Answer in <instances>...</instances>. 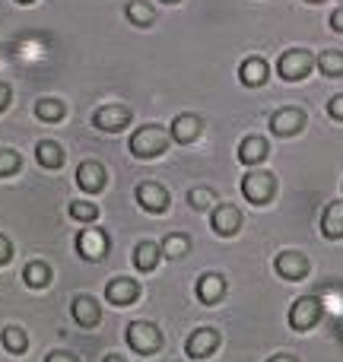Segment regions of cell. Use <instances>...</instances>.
I'll list each match as a JSON object with an SVG mask.
<instances>
[{"mask_svg":"<svg viewBox=\"0 0 343 362\" xmlns=\"http://www.w3.org/2000/svg\"><path fill=\"white\" fill-rule=\"evenodd\" d=\"M169 144H172L169 127H163V124H144V127H137V131L131 134V140H127V146H131V153L137 159L163 156V153L169 150Z\"/></svg>","mask_w":343,"mask_h":362,"instance_id":"1","label":"cell"},{"mask_svg":"<svg viewBox=\"0 0 343 362\" xmlns=\"http://www.w3.org/2000/svg\"><path fill=\"white\" fill-rule=\"evenodd\" d=\"M124 337H127V346H131L137 356H153V353H159L165 344L163 331H159L153 321H131Z\"/></svg>","mask_w":343,"mask_h":362,"instance_id":"2","label":"cell"},{"mask_svg":"<svg viewBox=\"0 0 343 362\" xmlns=\"http://www.w3.org/2000/svg\"><path fill=\"white\" fill-rule=\"evenodd\" d=\"M312 70H315V54L308 48H286L280 54V61H277V74H280V80H286V83L306 80Z\"/></svg>","mask_w":343,"mask_h":362,"instance_id":"3","label":"cell"},{"mask_svg":"<svg viewBox=\"0 0 343 362\" xmlns=\"http://www.w3.org/2000/svg\"><path fill=\"white\" fill-rule=\"evenodd\" d=\"M242 194H245V200L248 204H255V206H264V204H270L274 200V194H277V178H274V172H264V169H251L248 175L242 178Z\"/></svg>","mask_w":343,"mask_h":362,"instance_id":"4","label":"cell"},{"mask_svg":"<svg viewBox=\"0 0 343 362\" xmlns=\"http://www.w3.org/2000/svg\"><path fill=\"white\" fill-rule=\"evenodd\" d=\"M321 318H325V305H321V299H315V296L296 299L293 305H289V315H286L293 331H312Z\"/></svg>","mask_w":343,"mask_h":362,"instance_id":"5","label":"cell"},{"mask_svg":"<svg viewBox=\"0 0 343 362\" xmlns=\"http://www.w3.org/2000/svg\"><path fill=\"white\" fill-rule=\"evenodd\" d=\"M134 197H137L140 210L153 213V216H159V213H165L172 206V194L165 191L159 181H140L137 191H134Z\"/></svg>","mask_w":343,"mask_h":362,"instance_id":"6","label":"cell"},{"mask_svg":"<svg viewBox=\"0 0 343 362\" xmlns=\"http://www.w3.org/2000/svg\"><path fill=\"white\" fill-rule=\"evenodd\" d=\"M219 344H223V334L216 327H197L194 334H187L185 353H187V359H210L219 350Z\"/></svg>","mask_w":343,"mask_h":362,"instance_id":"7","label":"cell"},{"mask_svg":"<svg viewBox=\"0 0 343 362\" xmlns=\"http://www.w3.org/2000/svg\"><path fill=\"white\" fill-rule=\"evenodd\" d=\"M306 121L308 118L302 108H293V105L277 108V112L270 115V134H274V137H296V134L306 131Z\"/></svg>","mask_w":343,"mask_h":362,"instance_id":"8","label":"cell"},{"mask_svg":"<svg viewBox=\"0 0 343 362\" xmlns=\"http://www.w3.org/2000/svg\"><path fill=\"white\" fill-rule=\"evenodd\" d=\"M76 255H80L83 261H102V257L108 255V235H105V229H99V226H89V229H83L80 235H76Z\"/></svg>","mask_w":343,"mask_h":362,"instance_id":"9","label":"cell"},{"mask_svg":"<svg viewBox=\"0 0 343 362\" xmlns=\"http://www.w3.org/2000/svg\"><path fill=\"white\" fill-rule=\"evenodd\" d=\"M131 118H134L131 108H127V105H118V102H112V105L95 108L93 124L99 127V131H105V134H118V131H124V127L131 124Z\"/></svg>","mask_w":343,"mask_h":362,"instance_id":"10","label":"cell"},{"mask_svg":"<svg viewBox=\"0 0 343 362\" xmlns=\"http://www.w3.org/2000/svg\"><path fill=\"white\" fill-rule=\"evenodd\" d=\"M242 210L238 206H232V204H216L213 206V213H210V229L216 232L219 238H232V235H238V229H242Z\"/></svg>","mask_w":343,"mask_h":362,"instance_id":"11","label":"cell"},{"mask_svg":"<svg viewBox=\"0 0 343 362\" xmlns=\"http://www.w3.org/2000/svg\"><path fill=\"white\" fill-rule=\"evenodd\" d=\"M200 134H204V118L194 115V112H181L178 118L172 121V127H169V137L175 140V144H181V146L197 144Z\"/></svg>","mask_w":343,"mask_h":362,"instance_id":"12","label":"cell"},{"mask_svg":"<svg viewBox=\"0 0 343 362\" xmlns=\"http://www.w3.org/2000/svg\"><path fill=\"white\" fill-rule=\"evenodd\" d=\"M274 270H277V276H283V280L299 283L308 276V257L302 255V251H293V248L280 251V255L274 257Z\"/></svg>","mask_w":343,"mask_h":362,"instance_id":"13","label":"cell"},{"mask_svg":"<svg viewBox=\"0 0 343 362\" xmlns=\"http://www.w3.org/2000/svg\"><path fill=\"white\" fill-rule=\"evenodd\" d=\"M194 293H197V299L204 302V305H219V302L226 299V276L216 274V270H207V274L197 276Z\"/></svg>","mask_w":343,"mask_h":362,"instance_id":"14","label":"cell"},{"mask_svg":"<svg viewBox=\"0 0 343 362\" xmlns=\"http://www.w3.org/2000/svg\"><path fill=\"white\" fill-rule=\"evenodd\" d=\"M236 156H238V163H242V165H248V169H257V165H261L264 159L270 156V144L261 137V134H251V137H245L242 144H238Z\"/></svg>","mask_w":343,"mask_h":362,"instance_id":"15","label":"cell"},{"mask_svg":"<svg viewBox=\"0 0 343 362\" xmlns=\"http://www.w3.org/2000/svg\"><path fill=\"white\" fill-rule=\"evenodd\" d=\"M105 299L112 305H131V302L140 299V283L131 280V276H115V280L105 283Z\"/></svg>","mask_w":343,"mask_h":362,"instance_id":"16","label":"cell"},{"mask_svg":"<svg viewBox=\"0 0 343 362\" xmlns=\"http://www.w3.org/2000/svg\"><path fill=\"white\" fill-rule=\"evenodd\" d=\"M267 76H270V64L264 61V57H257V54L245 57V61L238 64V83H242V86H248V89L264 86V83H267Z\"/></svg>","mask_w":343,"mask_h":362,"instance_id":"17","label":"cell"},{"mask_svg":"<svg viewBox=\"0 0 343 362\" xmlns=\"http://www.w3.org/2000/svg\"><path fill=\"white\" fill-rule=\"evenodd\" d=\"M105 165L99 163V159H86V163H80V169H76V185L83 187L86 194H99L102 187H105Z\"/></svg>","mask_w":343,"mask_h":362,"instance_id":"18","label":"cell"},{"mask_svg":"<svg viewBox=\"0 0 343 362\" xmlns=\"http://www.w3.org/2000/svg\"><path fill=\"white\" fill-rule=\"evenodd\" d=\"M70 315H74V321L80 327H99V321H102V308H99V302L93 299V296H76L74 302H70Z\"/></svg>","mask_w":343,"mask_h":362,"instance_id":"19","label":"cell"},{"mask_svg":"<svg viewBox=\"0 0 343 362\" xmlns=\"http://www.w3.org/2000/svg\"><path fill=\"white\" fill-rule=\"evenodd\" d=\"M321 235L327 242H340L343 238V200H331L321 213Z\"/></svg>","mask_w":343,"mask_h":362,"instance_id":"20","label":"cell"},{"mask_svg":"<svg viewBox=\"0 0 343 362\" xmlns=\"http://www.w3.org/2000/svg\"><path fill=\"white\" fill-rule=\"evenodd\" d=\"M159 261H163V251H159L156 242H140L137 248H134V267H137L140 274H153V270L159 267Z\"/></svg>","mask_w":343,"mask_h":362,"instance_id":"21","label":"cell"},{"mask_svg":"<svg viewBox=\"0 0 343 362\" xmlns=\"http://www.w3.org/2000/svg\"><path fill=\"white\" fill-rule=\"evenodd\" d=\"M35 163L42 169H61L64 165V150L54 140H38L35 144Z\"/></svg>","mask_w":343,"mask_h":362,"instance_id":"22","label":"cell"},{"mask_svg":"<svg viewBox=\"0 0 343 362\" xmlns=\"http://www.w3.org/2000/svg\"><path fill=\"white\" fill-rule=\"evenodd\" d=\"M124 16L131 25H137V29H146V25L156 23V10H153V4H146V0H131V4L124 6Z\"/></svg>","mask_w":343,"mask_h":362,"instance_id":"23","label":"cell"},{"mask_svg":"<svg viewBox=\"0 0 343 362\" xmlns=\"http://www.w3.org/2000/svg\"><path fill=\"white\" fill-rule=\"evenodd\" d=\"M159 251H163V257H169V261L187 257V251H191V238H187L185 232H169V235L163 238V245H159Z\"/></svg>","mask_w":343,"mask_h":362,"instance_id":"24","label":"cell"},{"mask_svg":"<svg viewBox=\"0 0 343 362\" xmlns=\"http://www.w3.org/2000/svg\"><path fill=\"white\" fill-rule=\"evenodd\" d=\"M23 280L29 289H45L51 283V267L45 261H29L23 270Z\"/></svg>","mask_w":343,"mask_h":362,"instance_id":"25","label":"cell"},{"mask_svg":"<svg viewBox=\"0 0 343 362\" xmlns=\"http://www.w3.org/2000/svg\"><path fill=\"white\" fill-rule=\"evenodd\" d=\"M216 204H219L216 191H213V187H207V185H197V187H191V191H187V206H191V210H197V213L213 210Z\"/></svg>","mask_w":343,"mask_h":362,"instance_id":"26","label":"cell"},{"mask_svg":"<svg viewBox=\"0 0 343 362\" xmlns=\"http://www.w3.org/2000/svg\"><path fill=\"white\" fill-rule=\"evenodd\" d=\"M315 67L325 76H343V51H337V48L321 51V54L315 57Z\"/></svg>","mask_w":343,"mask_h":362,"instance_id":"27","label":"cell"},{"mask_svg":"<svg viewBox=\"0 0 343 362\" xmlns=\"http://www.w3.org/2000/svg\"><path fill=\"white\" fill-rule=\"evenodd\" d=\"M35 115H38V121L57 124V121H64V115H67V105H64L61 99H38L35 102Z\"/></svg>","mask_w":343,"mask_h":362,"instance_id":"28","label":"cell"},{"mask_svg":"<svg viewBox=\"0 0 343 362\" xmlns=\"http://www.w3.org/2000/svg\"><path fill=\"white\" fill-rule=\"evenodd\" d=\"M4 346H6V353H13V356H23V353L29 350V337H25L23 327L10 325L4 331Z\"/></svg>","mask_w":343,"mask_h":362,"instance_id":"29","label":"cell"},{"mask_svg":"<svg viewBox=\"0 0 343 362\" xmlns=\"http://www.w3.org/2000/svg\"><path fill=\"white\" fill-rule=\"evenodd\" d=\"M70 216H74L76 223H95V219H99V206L89 204V200H74V204H70Z\"/></svg>","mask_w":343,"mask_h":362,"instance_id":"30","label":"cell"},{"mask_svg":"<svg viewBox=\"0 0 343 362\" xmlns=\"http://www.w3.org/2000/svg\"><path fill=\"white\" fill-rule=\"evenodd\" d=\"M19 165H23V159H19L16 150H0V178L16 175Z\"/></svg>","mask_w":343,"mask_h":362,"instance_id":"31","label":"cell"},{"mask_svg":"<svg viewBox=\"0 0 343 362\" xmlns=\"http://www.w3.org/2000/svg\"><path fill=\"white\" fill-rule=\"evenodd\" d=\"M327 115L343 124V93H337V95H331V99H327Z\"/></svg>","mask_w":343,"mask_h":362,"instance_id":"32","label":"cell"},{"mask_svg":"<svg viewBox=\"0 0 343 362\" xmlns=\"http://www.w3.org/2000/svg\"><path fill=\"white\" fill-rule=\"evenodd\" d=\"M45 362H80L74 356V353H67V350H51L48 356H45Z\"/></svg>","mask_w":343,"mask_h":362,"instance_id":"33","label":"cell"},{"mask_svg":"<svg viewBox=\"0 0 343 362\" xmlns=\"http://www.w3.org/2000/svg\"><path fill=\"white\" fill-rule=\"evenodd\" d=\"M10 257H13V245H10V238L0 235V267H4V264H10Z\"/></svg>","mask_w":343,"mask_h":362,"instance_id":"34","label":"cell"},{"mask_svg":"<svg viewBox=\"0 0 343 362\" xmlns=\"http://www.w3.org/2000/svg\"><path fill=\"white\" fill-rule=\"evenodd\" d=\"M10 99H13V89L6 86V83H0V112H6V108H10Z\"/></svg>","mask_w":343,"mask_h":362,"instance_id":"35","label":"cell"},{"mask_svg":"<svg viewBox=\"0 0 343 362\" xmlns=\"http://www.w3.org/2000/svg\"><path fill=\"white\" fill-rule=\"evenodd\" d=\"M331 29H334V32H340V35H343V4L331 13Z\"/></svg>","mask_w":343,"mask_h":362,"instance_id":"36","label":"cell"},{"mask_svg":"<svg viewBox=\"0 0 343 362\" xmlns=\"http://www.w3.org/2000/svg\"><path fill=\"white\" fill-rule=\"evenodd\" d=\"M267 362H299L296 356H289V353H277V356H270Z\"/></svg>","mask_w":343,"mask_h":362,"instance_id":"37","label":"cell"},{"mask_svg":"<svg viewBox=\"0 0 343 362\" xmlns=\"http://www.w3.org/2000/svg\"><path fill=\"white\" fill-rule=\"evenodd\" d=\"M102 362H127V359H124V356H118V353H108V356L102 359Z\"/></svg>","mask_w":343,"mask_h":362,"instance_id":"38","label":"cell"},{"mask_svg":"<svg viewBox=\"0 0 343 362\" xmlns=\"http://www.w3.org/2000/svg\"><path fill=\"white\" fill-rule=\"evenodd\" d=\"M163 4H169V6H172V4H181V0H163Z\"/></svg>","mask_w":343,"mask_h":362,"instance_id":"39","label":"cell"},{"mask_svg":"<svg viewBox=\"0 0 343 362\" xmlns=\"http://www.w3.org/2000/svg\"><path fill=\"white\" fill-rule=\"evenodd\" d=\"M306 4H325V0H306Z\"/></svg>","mask_w":343,"mask_h":362,"instance_id":"40","label":"cell"},{"mask_svg":"<svg viewBox=\"0 0 343 362\" xmlns=\"http://www.w3.org/2000/svg\"><path fill=\"white\" fill-rule=\"evenodd\" d=\"M16 4H32V0H16Z\"/></svg>","mask_w":343,"mask_h":362,"instance_id":"41","label":"cell"},{"mask_svg":"<svg viewBox=\"0 0 343 362\" xmlns=\"http://www.w3.org/2000/svg\"><path fill=\"white\" fill-rule=\"evenodd\" d=\"M340 4H343V0H340Z\"/></svg>","mask_w":343,"mask_h":362,"instance_id":"42","label":"cell"},{"mask_svg":"<svg viewBox=\"0 0 343 362\" xmlns=\"http://www.w3.org/2000/svg\"><path fill=\"white\" fill-rule=\"evenodd\" d=\"M340 187H343V185H340Z\"/></svg>","mask_w":343,"mask_h":362,"instance_id":"43","label":"cell"}]
</instances>
